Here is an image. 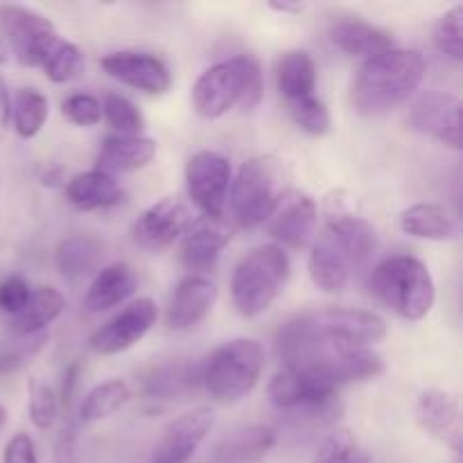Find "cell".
I'll return each instance as SVG.
<instances>
[{"mask_svg": "<svg viewBox=\"0 0 463 463\" xmlns=\"http://www.w3.org/2000/svg\"><path fill=\"white\" fill-rule=\"evenodd\" d=\"M387 321L369 310L326 307L292 317L276 330V355L285 371L319 369L344 353L383 342Z\"/></svg>", "mask_w": 463, "mask_h": 463, "instance_id": "6da1fadb", "label": "cell"}, {"mask_svg": "<svg viewBox=\"0 0 463 463\" xmlns=\"http://www.w3.org/2000/svg\"><path fill=\"white\" fill-rule=\"evenodd\" d=\"M378 231L351 213L330 215L328 224L312 240L307 271L317 289L342 292L355 271L364 269L378 251Z\"/></svg>", "mask_w": 463, "mask_h": 463, "instance_id": "7a4b0ae2", "label": "cell"}, {"mask_svg": "<svg viewBox=\"0 0 463 463\" xmlns=\"http://www.w3.org/2000/svg\"><path fill=\"white\" fill-rule=\"evenodd\" d=\"M425 77V59L419 50L393 48L366 59L353 84V109L364 118H383L405 107Z\"/></svg>", "mask_w": 463, "mask_h": 463, "instance_id": "3957f363", "label": "cell"}, {"mask_svg": "<svg viewBox=\"0 0 463 463\" xmlns=\"http://www.w3.org/2000/svg\"><path fill=\"white\" fill-rule=\"evenodd\" d=\"M260 63L249 54L215 63L193 86V107L206 120H217L233 109L253 111L262 102Z\"/></svg>", "mask_w": 463, "mask_h": 463, "instance_id": "277c9868", "label": "cell"}, {"mask_svg": "<svg viewBox=\"0 0 463 463\" xmlns=\"http://www.w3.org/2000/svg\"><path fill=\"white\" fill-rule=\"evenodd\" d=\"M371 294L405 321H420L432 312L437 285L428 265L414 256H389L373 267Z\"/></svg>", "mask_w": 463, "mask_h": 463, "instance_id": "5b68a950", "label": "cell"}, {"mask_svg": "<svg viewBox=\"0 0 463 463\" xmlns=\"http://www.w3.org/2000/svg\"><path fill=\"white\" fill-rule=\"evenodd\" d=\"M265 371V348L256 339H231L202 362V387L217 405H235L258 387Z\"/></svg>", "mask_w": 463, "mask_h": 463, "instance_id": "8992f818", "label": "cell"}, {"mask_svg": "<svg viewBox=\"0 0 463 463\" xmlns=\"http://www.w3.org/2000/svg\"><path fill=\"white\" fill-rule=\"evenodd\" d=\"M289 279V258L276 244H262L238 262L231 276V301L244 319H256L280 297Z\"/></svg>", "mask_w": 463, "mask_h": 463, "instance_id": "52a82bcc", "label": "cell"}, {"mask_svg": "<svg viewBox=\"0 0 463 463\" xmlns=\"http://www.w3.org/2000/svg\"><path fill=\"white\" fill-rule=\"evenodd\" d=\"M283 194V167L274 156H253L231 181L229 202L235 224L256 229L265 224Z\"/></svg>", "mask_w": 463, "mask_h": 463, "instance_id": "ba28073f", "label": "cell"}, {"mask_svg": "<svg viewBox=\"0 0 463 463\" xmlns=\"http://www.w3.org/2000/svg\"><path fill=\"white\" fill-rule=\"evenodd\" d=\"M0 27L7 39V52L25 68H41L45 54L61 39L48 16L25 5H3Z\"/></svg>", "mask_w": 463, "mask_h": 463, "instance_id": "9c48e42d", "label": "cell"}, {"mask_svg": "<svg viewBox=\"0 0 463 463\" xmlns=\"http://www.w3.org/2000/svg\"><path fill=\"white\" fill-rule=\"evenodd\" d=\"M231 163L222 154L202 149L190 156L185 165V185L194 206L202 211V217L222 220L226 211L231 190Z\"/></svg>", "mask_w": 463, "mask_h": 463, "instance_id": "30bf717a", "label": "cell"}, {"mask_svg": "<svg viewBox=\"0 0 463 463\" xmlns=\"http://www.w3.org/2000/svg\"><path fill=\"white\" fill-rule=\"evenodd\" d=\"M267 233L280 249H306L317 238L319 211L310 194L288 190L267 217Z\"/></svg>", "mask_w": 463, "mask_h": 463, "instance_id": "8fae6325", "label": "cell"}, {"mask_svg": "<svg viewBox=\"0 0 463 463\" xmlns=\"http://www.w3.org/2000/svg\"><path fill=\"white\" fill-rule=\"evenodd\" d=\"M188 206L176 197H163L145 208L131 224V240L147 253H161L170 249L190 226Z\"/></svg>", "mask_w": 463, "mask_h": 463, "instance_id": "7c38bea8", "label": "cell"}, {"mask_svg": "<svg viewBox=\"0 0 463 463\" xmlns=\"http://www.w3.org/2000/svg\"><path fill=\"white\" fill-rule=\"evenodd\" d=\"M407 125L446 147L461 149V99L446 90H428L411 104Z\"/></svg>", "mask_w": 463, "mask_h": 463, "instance_id": "4fadbf2b", "label": "cell"}, {"mask_svg": "<svg viewBox=\"0 0 463 463\" xmlns=\"http://www.w3.org/2000/svg\"><path fill=\"white\" fill-rule=\"evenodd\" d=\"M158 319V307L152 298L131 301L125 310L109 319L102 328L95 330L89 339L90 351L99 355H118L134 348Z\"/></svg>", "mask_w": 463, "mask_h": 463, "instance_id": "5bb4252c", "label": "cell"}, {"mask_svg": "<svg viewBox=\"0 0 463 463\" xmlns=\"http://www.w3.org/2000/svg\"><path fill=\"white\" fill-rule=\"evenodd\" d=\"M99 63L109 77L147 95H163L172 86L170 68L152 52L120 50V52L107 54Z\"/></svg>", "mask_w": 463, "mask_h": 463, "instance_id": "9a60e30c", "label": "cell"}, {"mask_svg": "<svg viewBox=\"0 0 463 463\" xmlns=\"http://www.w3.org/2000/svg\"><path fill=\"white\" fill-rule=\"evenodd\" d=\"M215 428L211 407H194L172 420L154 450V463H188Z\"/></svg>", "mask_w": 463, "mask_h": 463, "instance_id": "2e32d148", "label": "cell"}, {"mask_svg": "<svg viewBox=\"0 0 463 463\" xmlns=\"http://www.w3.org/2000/svg\"><path fill=\"white\" fill-rule=\"evenodd\" d=\"M416 420L420 428L450 448L452 452H461L463 448V411L457 393L443 389H428L416 402Z\"/></svg>", "mask_w": 463, "mask_h": 463, "instance_id": "e0dca14e", "label": "cell"}, {"mask_svg": "<svg viewBox=\"0 0 463 463\" xmlns=\"http://www.w3.org/2000/svg\"><path fill=\"white\" fill-rule=\"evenodd\" d=\"M181 238H184V242H181V262L194 276H203L217 265L222 251L229 247L231 238H233V226L224 217L222 220L199 217V220L190 222V226Z\"/></svg>", "mask_w": 463, "mask_h": 463, "instance_id": "ac0fdd59", "label": "cell"}, {"mask_svg": "<svg viewBox=\"0 0 463 463\" xmlns=\"http://www.w3.org/2000/svg\"><path fill=\"white\" fill-rule=\"evenodd\" d=\"M217 301V288L208 276H185L175 289L165 312V326L170 330H193L211 315Z\"/></svg>", "mask_w": 463, "mask_h": 463, "instance_id": "d6986e66", "label": "cell"}, {"mask_svg": "<svg viewBox=\"0 0 463 463\" xmlns=\"http://www.w3.org/2000/svg\"><path fill=\"white\" fill-rule=\"evenodd\" d=\"M156 156V140L147 136H107L95 158V170L104 175L136 172Z\"/></svg>", "mask_w": 463, "mask_h": 463, "instance_id": "ffe728a7", "label": "cell"}, {"mask_svg": "<svg viewBox=\"0 0 463 463\" xmlns=\"http://www.w3.org/2000/svg\"><path fill=\"white\" fill-rule=\"evenodd\" d=\"M138 288L136 271L127 262H111L99 267L98 274L90 280L84 297V307L89 312H107L111 307L122 306Z\"/></svg>", "mask_w": 463, "mask_h": 463, "instance_id": "44dd1931", "label": "cell"}, {"mask_svg": "<svg viewBox=\"0 0 463 463\" xmlns=\"http://www.w3.org/2000/svg\"><path fill=\"white\" fill-rule=\"evenodd\" d=\"M330 41L337 50L351 54V57L366 59L393 50V36L383 27H375L360 18H342L330 25Z\"/></svg>", "mask_w": 463, "mask_h": 463, "instance_id": "7402d4cb", "label": "cell"}, {"mask_svg": "<svg viewBox=\"0 0 463 463\" xmlns=\"http://www.w3.org/2000/svg\"><path fill=\"white\" fill-rule=\"evenodd\" d=\"M66 199L72 208L81 213L113 208L125 202V190L118 185L116 176L99 170H89L75 175L66 184Z\"/></svg>", "mask_w": 463, "mask_h": 463, "instance_id": "603a6c76", "label": "cell"}, {"mask_svg": "<svg viewBox=\"0 0 463 463\" xmlns=\"http://www.w3.org/2000/svg\"><path fill=\"white\" fill-rule=\"evenodd\" d=\"M63 306H66V298L59 289L41 285V288L32 289L25 307L18 315L9 317V328L18 337H34V335L43 333L52 321L59 319Z\"/></svg>", "mask_w": 463, "mask_h": 463, "instance_id": "cb8c5ba5", "label": "cell"}, {"mask_svg": "<svg viewBox=\"0 0 463 463\" xmlns=\"http://www.w3.org/2000/svg\"><path fill=\"white\" fill-rule=\"evenodd\" d=\"M276 446V432L269 425H251L213 448L206 463H253Z\"/></svg>", "mask_w": 463, "mask_h": 463, "instance_id": "d4e9b609", "label": "cell"}, {"mask_svg": "<svg viewBox=\"0 0 463 463\" xmlns=\"http://www.w3.org/2000/svg\"><path fill=\"white\" fill-rule=\"evenodd\" d=\"M276 84L285 102L315 95L317 66L306 50H288L276 61Z\"/></svg>", "mask_w": 463, "mask_h": 463, "instance_id": "484cf974", "label": "cell"}, {"mask_svg": "<svg viewBox=\"0 0 463 463\" xmlns=\"http://www.w3.org/2000/svg\"><path fill=\"white\" fill-rule=\"evenodd\" d=\"M197 387H202V364L181 362L154 369L145 380L143 393L149 401H175L188 396Z\"/></svg>", "mask_w": 463, "mask_h": 463, "instance_id": "4316f807", "label": "cell"}, {"mask_svg": "<svg viewBox=\"0 0 463 463\" xmlns=\"http://www.w3.org/2000/svg\"><path fill=\"white\" fill-rule=\"evenodd\" d=\"M104 247L93 235H71L57 247V267L66 279L77 280L98 274Z\"/></svg>", "mask_w": 463, "mask_h": 463, "instance_id": "83f0119b", "label": "cell"}, {"mask_svg": "<svg viewBox=\"0 0 463 463\" xmlns=\"http://www.w3.org/2000/svg\"><path fill=\"white\" fill-rule=\"evenodd\" d=\"M401 229L411 238L432 240V242H446L457 235L452 217L437 203H414L405 208L401 215Z\"/></svg>", "mask_w": 463, "mask_h": 463, "instance_id": "f1b7e54d", "label": "cell"}, {"mask_svg": "<svg viewBox=\"0 0 463 463\" xmlns=\"http://www.w3.org/2000/svg\"><path fill=\"white\" fill-rule=\"evenodd\" d=\"M50 116V102L39 89H18L12 99V127L23 140H30L43 129Z\"/></svg>", "mask_w": 463, "mask_h": 463, "instance_id": "f546056e", "label": "cell"}, {"mask_svg": "<svg viewBox=\"0 0 463 463\" xmlns=\"http://www.w3.org/2000/svg\"><path fill=\"white\" fill-rule=\"evenodd\" d=\"M131 398L129 384L125 380H109V383L98 384L90 389L80 405L81 423H98V420L109 419L116 414L120 407L127 405Z\"/></svg>", "mask_w": 463, "mask_h": 463, "instance_id": "4dcf8cb0", "label": "cell"}, {"mask_svg": "<svg viewBox=\"0 0 463 463\" xmlns=\"http://www.w3.org/2000/svg\"><path fill=\"white\" fill-rule=\"evenodd\" d=\"M86 68V57L84 50L80 45H75L72 41L59 39L52 45L48 54H45L43 63H41V71L54 84H68V81L77 80V77L84 72Z\"/></svg>", "mask_w": 463, "mask_h": 463, "instance_id": "1f68e13d", "label": "cell"}, {"mask_svg": "<svg viewBox=\"0 0 463 463\" xmlns=\"http://www.w3.org/2000/svg\"><path fill=\"white\" fill-rule=\"evenodd\" d=\"M285 107H288V113L294 125L301 131H306V134L326 136L330 131V127H333V118H330L328 107L317 95L292 99V102H285Z\"/></svg>", "mask_w": 463, "mask_h": 463, "instance_id": "d6a6232c", "label": "cell"}, {"mask_svg": "<svg viewBox=\"0 0 463 463\" xmlns=\"http://www.w3.org/2000/svg\"><path fill=\"white\" fill-rule=\"evenodd\" d=\"M102 118H107L116 136H143L145 118L129 98L120 93H109L102 104Z\"/></svg>", "mask_w": 463, "mask_h": 463, "instance_id": "836d02e7", "label": "cell"}, {"mask_svg": "<svg viewBox=\"0 0 463 463\" xmlns=\"http://www.w3.org/2000/svg\"><path fill=\"white\" fill-rule=\"evenodd\" d=\"M315 463H371V457L351 430H335L321 443Z\"/></svg>", "mask_w": 463, "mask_h": 463, "instance_id": "e575fe53", "label": "cell"}, {"mask_svg": "<svg viewBox=\"0 0 463 463\" xmlns=\"http://www.w3.org/2000/svg\"><path fill=\"white\" fill-rule=\"evenodd\" d=\"M59 402L52 389L41 378H30L27 383V414L36 430H50L57 420Z\"/></svg>", "mask_w": 463, "mask_h": 463, "instance_id": "d590c367", "label": "cell"}, {"mask_svg": "<svg viewBox=\"0 0 463 463\" xmlns=\"http://www.w3.org/2000/svg\"><path fill=\"white\" fill-rule=\"evenodd\" d=\"M434 43L446 57L461 61L463 59V5L448 9L437 23Z\"/></svg>", "mask_w": 463, "mask_h": 463, "instance_id": "8d00e7d4", "label": "cell"}, {"mask_svg": "<svg viewBox=\"0 0 463 463\" xmlns=\"http://www.w3.org/2000/svg\"><path fill=\"white\" fill-rule=\"evenodd\" d=\"M61 113L77 127H95L102 122V102L90 93H72L63 99Z\"/></svg>", "mask_w": 463, "mask_h": 463, "instance_id": "74e56055", "label": "cell"}, {"mask_svg": "<svg viewBox=\"0 0 463 463\" xmlns=\"http://www.w3.org/2000/svg\"><path fill=\"white\" fill-rule=\"evenodd\" d=\"M48 342V335L41 333L30 337V342H18V344H0V375H9L21 371L36 353L43 348Z\"/></svg>", "mask_w": 463, "mask_h": 463, "instance_id": "f35d334b", "label": "cell"}, {"mask_svg": "<svg viewBox=\"0 0 463 463\" xmlns=\"http://www.w3.org/2000/svg\"><path fill=\"white\" fill-rule=\"evenodd\" d=\"M30 294L32 288L23 276H7V279L0 280V310L9 317L18 315L25 307Z\"/></svg>", "mask_w": 463, "mask_h": 463, "instance_id": "ab89813d", "label": "cell"}, {"mask_svg": "<svg viewBox=\"0 0 463 463\" xmlns=\"http://www.w3.org/2000/svg\"><path fill=\"white\" fill-rule=\"evenodd\" d=\"M3 463H39L34 441L23 432L14 434L7 441V446H5Z\"/></svg>", "mask_w": 463, "mask_h": 463, "instance_id": "60d3db41", "label": "cell"}, {"mask_svg": "<svg viewBox=\"0 0 463 463\" xmlns=\"http://www.w3.org/2000/svg\"><path fill=\"white\" fill-rule=\"evenodd\" d=\"M12 120V98H9L7 84L0 77V131H5Z\"/></svg>", "mask_w": 463, "mask_h": 463, "instance_id": "b9f144b4", "label": "cell"}, {"mask_svg": "<svg viewBox=\"0 0 463 463\" xmlns=\"http://www.w3.org/2000/svg\"><path fill=\"white\" fill-rule=\"evenodd\" d=\"M269 7L274 9V12H280V14H303L306 12V5H294V3H269Z\"/></svg>", "mask_w": 463, "mask_h": 463, "instance_id": "7bdbcfd3", "label": "cell"}, {"mask_svg": "<svg viewBox=\"0 0 463 463\" xmlns=\"http://www.w3.org/2000/svg\"><path fill=\"white\" fill-rule=\"evenodd\" d=\"M7 59H9L7 48H5V43H3V41H0V66H3V63L7 61Z\"/></svg>", "mask_w": 463, "mask_h": 463, "instance_id": "ee69618b", "label": "cell"}, {"mask_svg": "<svg viewBox=\"0 0 463 463\" xmlns=\"http://www.w3.org/2000/svg\"><path fill=\"white\" fill-rule=\"evenodd\" d=\"M7 425V410H5V405H0V430Z\"/></svg>", "mask_w": 463, "mask_h": 463, "instance_id": "f6af8a7d", "label": "cell"}]
</instances>
